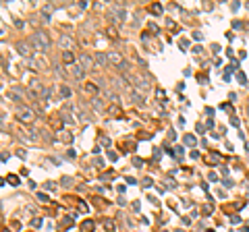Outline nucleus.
I'll return each mask as SVG.
<instances>
[{"mask_svg": "<svg viewBox=\"0 0 249 232\" xmlns=\"http://www.w3.org/2000/svg\"><path fill=\"white\" fill-rule=\"evenodd\" d=\"M31 44L36 46L37 52H46L48 48H50V39H48V35L44 31H36V33L31 35Z\"/></svg>", "mask_w": 249, "mask_h": 232, "instance_id": "1", "label": "nucleus"}, {"mask_svg": "<svg viewBox=\"0 0 249 232\" xmlns=\"http://www.w3.org/2000/svg\"><path fill=\"white\" fill-rule=\"evenodd\" d=\"M108 19L112 21V23H119V21H125V9L116 4V6H112L110 11H108Z\"/></svg>", "mask_w": 249, "mask_h": 232, "instance_id": "2", "label": "nucleus"}, {"mask_svg": "<svg viewBox=\"0 0 249 232\" xmlns=\"http://www.w3.org/2000/svg\"><path fill=\"white\" fill-rule=\"evenodd\" d=\"M33 118H36V116H33V110H31V108H27V106H21V108H19V120H21V122H27V125H29V122H33Z\"/></svg>", "mask_w": 249, "mask_h": 232, "instance_id": "3", "label": "nucleus"}, {"mask_svg": "<svg viewBox=\"0 0 249 232\" xmlns=\"http://www.w3.org/2000/svg\"><path fill=\"white\" fill-rule=\"evenodd\" d=\"M79 64H81L85 70H89V69H94L95 67V60L89 56L87 52H81V54H79Z\"/></svg>", "mask_w": 249, "mask_h": 232, "instance_id": "4", "label": "nucleus"}, {"mask_svg": "<svg viewBox=\"0 0 249 232\" xmlns=\"http://www.w3.org/2000/svg\"><path fill=\"white\" fill-rule=\"evenodd\" d=\"M94 60H95V67H98V69H104V67L108 64V54H104V52H95Z\"/></svg>", "mask_w": 249, "mask_h": 232, "instance_id": "5", "label": "nucleus"}, {"mask_svg": "<svg viewBox=\"0 0 249 232\" xmlns=\"http://www.w3.org/2000/svg\"><path fill=\"white\" fill-rule=\"evenodd\" d=\"M69 69H71V75L75 77V79H83V75H85V69H83L81 64H71Z\"/></svg>", "mask_w": 249, "mask_h": 232, "instance_id": "6", "label": "nucleus"}, {"mask_svg": "<svg viewBox=\"0 0 249 232\" xmlns=\"http://www.w3.org/2000/svg\"><path fill=\"white\" fill-rule=\"evenodd\" d=\"M133 83H135V85H137V89H141V91H147V89H150V83H147V79H145V77L141 79V75H139V77H135V79H133Z\"/></svg>", "mask_w": 249, "mask_h": 232, "instance_id": "7", "label": "nucleus"}, {"mask_svg": "<svg viewBox=\"0 0 249 232\" xmlns=\"http://www.w3.org/2000/svg\"><path fill=\"white\" fill-rule=\"evenodd\" d=\"M17 48H19V52H21L23 56H31V48H29V44H27V42H19V44H17Z\"/></svg>", "mask_w": 249, "mask_h": 232, "instance_id": "8", "label": "nucleus"}, {"mask_svg": "<svg viewBox=\"0 0 249 232\" xmlns=\"http://www.w3.org/2000/svg\"><path fill=\"white\" fill-rule=\"evenodd\" d=\"M62 60L69 62V64H75V54H73L71 50H64V52H62Z\"/></svg>", "mask_w": 249, "mask_h": 232, "instance_id": "9", "label": "nucleus"}, {"mask_svg": "<svg viewBox=\"0 0 249 232\" xmlns=\"http://www.w3.org/2000/svg\"><path fill=\"white\" fill-rule=\"evenodd\" d=\"M108 60H112V62H116V64H123V62H125V60H123V58H120V54L119 52H108Z\"/></svg>", "mask_w": 249, "mask_h": 232, "instance_id": "10", "label": "nucleus"}, {"mask_svg": "<svg viewBox=\"0 0 249 232\" xmlns=\"http://www.w3.org/2000/svg\"><path fill=\"white\" fill-rule=\"evenodd\" d=\"M60 44H62V46H64L67 50H69V48H71L73 44H75V42H73V39L69 37V35H60Z\"/></svg>", "mask_w": 249, "mask_h": 232, "instance_id": "11", "label": "nucleus"}, {"mask_svg": "<svg viewBox=\"0 0 249 232\" xmlns=\"http://www.w3.org/2000/svg\"><path fill=\"white\" fill-rule=\"evenodd\" d=\"M85 91H89V93H98V87H95L94 83H85V87H83Z\"/></svg>", "mask_w": 249, "mask_h": 232, "instance_id": "12", "label": "nucleus"}, {"mask_svg": "<svg viewBox=\"0 0 249 232\" xmlns=\"http://www.w3.org/2000/svg\"><path fill=\"white\" fill-rule=\"evenodd\" d=\"M92 102H94V108H95V110H102V108H104V106H102V100H100V97H94Z\"/></svg>", "mask_w": 249, "mask_h": 232, "instance_id": "13", "label": "nucleus"}, {"mask_svg": "<svg viewBox=\"0 0 249 232\" xmlns=\"http://www.w3.org/2000/svg\"><path fill=\"white\" fill-rule=\"evenodd\" d=\"M60 135H62L60 139L64 141V143H71V139H73V137H71V133H67V131H64V133H60Z\"/></svg>", "mask_w": 249, "mask_h": 232, "instance_id": "14", "label": "nucleus"}, {"mask_svg": "<svg viewBox=\"0 0 249 232\" xmlns=\"http://www.w3.org/2000/svg\"><path fill=\"white\" fill-rule=\"evenodd\" d=\"M6 180H9V183H12V185H19V178H17L15 174H9V176H6Z\"/></svg>", "mask_w": 249, "mask_h": 232, "instance_id": "15", "label": "nucleus"}, {"mask_svg": "<svg viewBox=\"0 0 249 232\" xmlns=\"http://www.w3.org/2000/svg\"><path fill=\"white\" fill-rule=\"evenodd\" d=\"M108 112H110V114H114V116H120V108H119V106H112Z\"/></svg>", "mask_w": 249, "mask_h": 232, "instance_id": "16", "label": "nucleus"}, {"mask_svg": "<svg viewBox=\"0 0 249 232\" xmlns=\"http://www.w3.org/2000/svg\"><path fill=\"white\" fill-rule=\"evenodd\" d=\"M104 228H106V232H114V224H112V222H106Z\"/></svg>", "mask_w": 249, "mask_h": 232, "instance_id": "17", "label": "nucleus"}, {"mask_svg": "<svg viewBox=\"0 0 249 232\" xmlns=\"http://www.w3.org/2000/svg\"><path fill=\"white\" fill-rule=\"evenodd\" d=\"M87 230H94V224L92 222H85L83 224V232H87Z\"/></svg>", "mask_w": 249, "mask_h": 232, "instance_id": "18", "label": "nucleus"}, {"mask_svg": "<svg viewBox=\"0 0 249 232\" xmlns=\"http://www.w3.org/2000/svg\"><path fill=\"white\" fill-rule=\"evenodd\" d=\"M152 12L160 15V12H162V6H160V4H154V6H152Z\"/></svg>", "mask_w": 249, "mask_h": 232, "instance_id": "19", "label": "nucleus"}, {"mask_svg": "<svg viewBox=\"0 0 249 232\" xmlns=\"http://www.w3.org/2000/svg\"><path fill=\"white\" fill-rule=\"evenodd\" d=\"M60 93H62L64 97H69V95H71V89H69V87H62V89H60Z\"/></svg>", "mask_w": 249, "mask_h": 232, "instance_id": "20", "label": "nucleus"}, {"mask_svg": "<svg viewBox=\"0 0 249 232\" xmlns=\"http://www.w3.org/2000/svg\"><path fill=\"white\" fill-rule=\"evenodd\" d=\"M133 100H135V102H137L139 106H143V97H139L137 93H133Z\"/></svg>", "mask_w": 249, "mask_h": 232, "instance_id": "21", "label": "nucleus"}, {"mask_svg": "<svg viewBox=\"0 0 249 232\" xmlns=\"http://www.w3.org/2000/svg\"><path fill=\"white\" fill-rule=\"evenodd\" d=\"M4 232H9V230H4Z\"/></svg>", "mask_w": 249, "mask_h": 232, "instance_id": "22", "label": "nucleus"}]
</instances>
